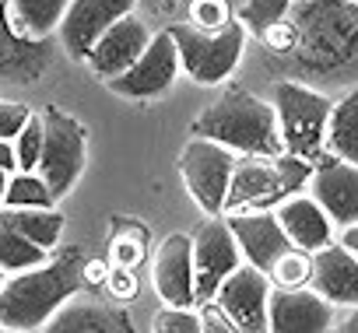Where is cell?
<instances>
[{"label": "cell", "instance_id": "d6986e66", "mask_svg": "<svg viewBox=\"0 0 358 333\" xmlns=\"http://www.w3.org/2000/svg\"><path fill=\"white\" fill-rule=\"evenodd\" d=\"M278 218H281L288 239H292L299 249L316 253V249L330 246L334 221H330V214L320 207L316 197H302V193H295V197L281 200V204H278Z\"/></svg>", "mask_w": 358, "mask_h": 333}, {"label": "cell", "instance_id": "e575fe53", "mask_svg": "<svg viewBox=\"0 0 358 333\" xmlns=\"http://www.w3.org/2000/svg\"><path fill=\"white\" fill-rule=\"evenodd\" d=\"M0 169H4V176L22 172V158H18V144L15 140H0Z\"/></svg>", "mask_w": 358, "mask_h": 333}, {"label": "cell", "instance_id": "7402d4cb", "mask_svg": "<svg viewBox=\"0 0 358 333\" xmlns=\"http://www.w3.org/2000/svg\"><path fill=\"white\" fill-rule=\"evenodd\" d=\"M327 151L334 158L358 165V91L334 102V112L327 123Z\"/></svg>", "mask_w": 358, "mask_h": 333}, {"label": "cell", "instance_id": "f546056e", "mask_svg": "<svg viewBox=\"0 0 358 333\" xmlns=\"http://www.w3.org/2000/svg\"><path fill=\"white\" fill-rule=\"evenodd\" d=\"M190 22L197 29H208V32H218L232 22V8L229 0H194L190 4Z\"/></svg>", "mask_w": 358, "mask_h": 333}, {"label": "cell", "instance_id": "7a4b0ae2", "mask_svg": "<svg viewBox=\"0 0 358 333\" xmlns=\"http://www.w3.org/2000/svg\"><path fill=\"white\" fill-rule=\"evenodd\" d=\"M194 137H211L243 154H264V158L285 154V137L274 102H264L246 88H229L215 105H208L194 119Z\"/></svg>", "mask_w": 358, "mask_h": 333}, {"label": "cell", "instance_id": "44dd1931", "mask_svg": "<svg viewBox=\"0 0 358 333\" xmlns=\"http://www.w3.org/2000/svg\"><path fill=\"white\" fill-rule=\"evenodd\" d=\"M74 0H8V25L29 39H50L60 32Z\"/></svg>", "mask_w": 358, "mask_h": 333}, {"label": "cell", "instance_id": "74e56055", "mask_svg": "<svg viewBox=\"0 0 358 333\" xmlns=\"http://www.w3.org/2000/svg\"><path fill=\"white\" fill-rule=\"evenodd\" d=\"M344 330H348V333H358V312H355V316L344 323Z\"/></svg>", "mask_w": 358, "mask_h": 333}, {"label": "cell", "instance_id": "8fae6325", "mask_svg": "<svg viewBox=\"0 0 358 333\" xmlns=\"http://www.w3.org/2000/svg\"><path fill=\"white\" fill-rule=\"evenodd\" d=\"M194 260H197V305L211 302L222 288V281L246 260L239 249L236 232L229 228V221H222L218 214L211 221L201 225V232L194 235Z\"/></svg>", "mask_w": 358, "mask_h": 333}, {"label": "cell", "instance_id": "5bb4252c", "mask_svg": "<svg viewBox=\"0 0 358 333\" xmlns=\"http://www.w3.org/2000/svg\"><path fill=\"white\" fill-rule=\"evenodd\" d=\"M225 221H229V228L236 232L246 263H253V267H260V270H267V274H271V267L295 246V242L288 239V232H285L278 211H267V207H260V211H232Z\"/></svg>", "mask_w": 358, "mask_h": 333}, {"label": "cell", "instance_id": "836d02e7", "mask_svg": "<svg viewBox=\"0 0 358 333\" xmlns=\"http://www.w3.org/2000/svg\"><path fill=\"white\" fill-rule=\"evenodd\" d=\"M106 284H109V291H113L116 298H134V295H137V281H134L130 267H116V263H113Z\"/></svg>", "mask_w": 358, "mask_h": 333}, {"label": "cell", "instance_id": "ffe728a7", "mask_svg": "<svg viewBox=\"0 0 358 333\" xmlns=\"http://www.w3.org/2000/svg\"><path fill=\"white\" fill-rule=\"evenodd\" d=\"M53 333H130V319L127 312L120 309H109L102 305L99 298H88V295H74L53 319L50 326Z\"/></svg>", "mask_w": 358, "mask_h": 333}, {"label": "cell", "instance_id": "7c38bea8", "mask_svg": "<svg viewBox=\"0 0 358 333\" xmlns=\"http://www.w3.org/2000/svg\"><path fill=\"white\" fill-rule=\"evenodd\" d=\"M137 0H74L64 25H60V46L71 60H88L95 43L127 15H134Z\"/></svg>", "mask_w": 358, "mask_h": 333}, {"label": "cell", "instance_id": "4fadbf2b", "mask_svg": "<svg viewBox=\"0 0 358 333\" xmlns=\"http://www.w3.org/2000/svg\"><path fill=\"white\" fill-rule=\"evenodd\" d=\"M155 291L165 305H197V260H194V239L190 235H169L162 239L155 263H151Z\"/></svg>", "mask_w": 358, "mask_h": 333}, {"label": "cell", "instance_id": "1f68e13d", "mask_svg": "<svg viewBox=\"0 0 358 333\" xmlns=\"http://www.w3.org/2000/svg\"><path fill=\"white\" fill-rule=\"evenodd\" d=\"M201 319H204V330L211 333H239V326L232 323V316L211 298V302H201Z\"/></svg>", "mask_w": 358, "mask_h": 333}, {"label": "cell", "instance_id": "277c9868", "mask_svg": "<svg viewBox=\"0 0 358 333\" xmlns=\"http://www.w3.org/2000/svg\"><path fill=\"white\" fill-rule=\"evenodd\" d=\"M306 183H313L309 158H299L292 151H285L278 158L246 154V161H236L229 197H225V214L278 207L281 200L295 197Z\"/></svg>", "mask_w": 358, "mask_h": 333}, {"label": "cell", "instance_id": "4dcf8cb0", "mask_svg": "<svg viewBox=\"0 0 358 333\" xmlns=\"http://www.w3.org/2000/svg\"><path fill=\"white\" fill-rule=\"evenodd\" d=\"M36 112L25 105V102H0V140H18V133L29 126Z\"/></svg>", "mask_w": 358, "mask_h": 333}, {"label": "cell", "instance_id": "4316f807", "mask_svg": "<svg viewBox=\"0 0 358 333\" xmlns=\"http://www.w3.org/2000/svg\"><path fill=\"white\" fill-rule=\"evenodd\" d=\"M271 281L278 288H306L313 281V253L292 246L274 267H271Z\"/></svg>", "mask_w": 358, "mask_h": 333}, {"label": "cell", "instance_id": "603a6c76", "mask_svg": "<svg viewBox=\"0 0 358 333\" xmlns=\"http://www.w3.org/2000/svg\"><path fill=\"white\" fill-rule=\"evenodd\" d=\"M4 225L18 228L46 249H57L64 235V214L53 207H4Z\"/></svg>", "mask_w": 358, "mask_h": 333}, {"label": "cell", "instance_id": "6da1fadb", "mask_svg": "<svg viewBox=\"0 0 358 333\" xmlns=\"http://www.w3.org/2000/svg\"><path fill=\"white\" fill-rule=\"evenodd\" d=\"M88 256L81 246L64 249L60 256L18 270L0 288V330L25 333V330H46L50 319L88 288Z\"/></svg>", "mask_w": 358, "mask_h": 333}, {"label": "cell", "instance_id": "ac0fdd59", "mask_svg": "<svg viewBox=\"0 0 358 333\" xmlns=\"http://www.w3.org/2000/svg\"><path fill=\"white\" fill-rule=\"evenodd\" d=\"M309 284L334 305H358V256L344 242L316 249Z\"/></svg>", "mask_w": 358, "mask_h": 333}, {"label": "cell", "instance_id": "d590c367", "mask_svg": "<svg viewBox=\"0 0 358 333\" xmlns=\"http://www.w3.org/2000/svg\"><path fill=\"white\" fill-rule=\"evenodd\" d=\"M109 263H102V260H88V270H85V277H88V284H106L109 281Z\"/></svg>", "mask_w": 358, "mask_h": 333}, {"label": "cell", "instance_id": "3957f363", "mask_svg": "<svg viewBox=\"0 0 358 333\" xmlns=\"http://www.w3.org/2000/svg\"><path fill=\"white\" fill-rule=\"evenodd\" d=\"M299 57L306 71L337 74L358 67V4L355 0H309L295 8Z\"/></svg>", "mask_w": 358, "mask_h": 333}, {"label": "cell", "instance_id": "2e32d148", "mask_svg": "<svg viewBox=\"0 0 358 333\" xmlns=\"http://www.w3.org/2000/svg\"><path fill=\"white\" fill-rule=\"evenodd\" d=\"M334 302L316 288H278L271 291V330L274 333H323L334 326Z\"/></svg>", "mask_w": 358, "mask_h": 333}, {"label": "cell", "instance_id": "e0dca14e", "mask_svg": "<svg viewBox=\"0 0 358 333\" xmlns=\"http://www.w3.org/2000/svg\"><path fill=\"white\" fill-rule=\"evenodd\" d=\"M313 197L320 200V207L330 214L334 225L341 228L358 225V165L344 158L323 161L313 172Z\"/></svg>", "mask_w": 358, "mask_h": 333}, {"label": "cell", "instance_id": "484cf974", "mask_svg": "<svg viewBox=\"0 0 358 333\" xmlns=\"http://www.w3.org/2000/svg\"><path fill=\"white\" fill-rule=\"evenodd\" d=\"M295 8V0H246L243 11H239V22L253 32V36H264L271 25L285 22Z\"/></svg>", "mask_w": 358, "mask_h": 333}, {"label": "cell", "instance_id": "ba28073f", "mask_svg": "<svg viewBox=\"0 0 358 333\" xmlns=\"http://www.w3.org/2000/svg\"><path fill=\"white\" fill-rule=\"evenodd\" d=\"M236 151L211 140V137H194L183 154H179V176H183L194 204L204 214H222L225 211V197H229V183L236 172Z\"/></svg>", "mask_w": 358, "mask_h": 333}, {"label": "cell", "instance_id": "30bf717a", "mask_svg": "<svg viewBox=\"0 0 358 333\" xmlns=\"http://www.w3.org/2000/svg\"><path fill=\"white\" fill-rule=\"evenodd\" d=\"M183 71V60H179V46L172 39V32H155L151 46L141 53V60L123 71L120 77L109 81V88L123 98H158L172 88L176 74Z\"/></svg>", "mask_w": 358, "mask_h": 333}, {"label": "cell", "instance_id": "cb8c5ba5", "mask_svg": "<svg viewBox=\"0 0 358 333\" xmlns=\"http://www.w3.org/2000/svg\"><path fill=\"white\" fill-rule=\"evenodd\" d=\"M50 260V249L39 246L36 239L22 235L18 228L4 225V235H0V267L8 274H18V270H29V267H39Z\"/></svg>", "mask_w": 358, "mask_h": 333}, {"label": "cell", "instance_id": "52a82bcc", "mask_svg": "<svg viewBox=\"0 0 358 333\" xmlns=\"http://www.w3.org/2000/svg\"><path fill=\"white\" fill-rule=\"evenodd\" d=\"M46 123V140H43V158H39V176L50 183L53 197H67L81 172H85V158H88V130L67 116L64 109H43Z\"/></svg>", "mask_w": 358, "mask_h": 333}, {"label": "cell", "instance_id": "83f0119b", "mask_svg": "<svg viewBox=\"0 0 358 333\" xmlns=\"http://www.w3.org/2000/svg\"><path fill=\"white\" fill-rule=\"evenodd\" d=\"M144 246H148V228H137V225L134 228H123L109 242V260L116 267H130L134 270L144 260Z\"/></svg>", "mask_w": 358, "mask_h": 333}, {"label": "cell", "instance_id": "f35d334b", "mask_svg": "<svg viewBox=\"0 0 358 333\" xmlns=\"http://www.w3.org/2000/svg\"><path fill=\"white\" fill-rule=\"evenodd\" d=\"M355 4H358V0H355Z\"/></svg>", "mask_w": 358, "mask_h": 333}, {"label": "cell", "instance_id": "d6a6232c", "mask_svg": "<svg viewBox=\"0 0 358 333\" xmlns=\"http://www.w3.org/2000/svg\"><path fill=\"white\" fill-rule=\"evenodd\" d=\"M260 39L267 43V50H274V53H288V50H295V46H299V29H295V25L278 22V25H271Z\"/></svg>", "mask_w": 358, "mask_h": 333}, {"label": "cell", "instance_id": "9c48e42d", "mask_svg": "<svg viewBox=\"0 0 358 333\" xmlns=\"http://www.w3.org/2000/svg\"><path fill=\"white\" fill-rule=\"evenodd\" d=\"M271 284L274 281L267 270L243 260L222 281L215 302L232 316L239 333H264V330H271Z\"/></svg>", "mask_w": 358, "mask_h": 333}, {"label": "cell", "instance_id": "8992f818", "mask_svg": "<svg viewBox=\"0 0 358 333\" xmlns=\"http://www.w3.org/2000/svg\"><path fill=\"white\" fill-rule=\"evenodd\" d=\"M274 109L281 119L285 151H292L299 158H316L320 147L327 144V123H330L334 102L306 84L278 81L274 84Z\"/></svg>", "mask_w": 358, "mask_h": 333}, {"label": "cell", "instance_id": "5b68a950", "mask_svg": "<svg viewBox=\"0 0 358 333\" xmlns=\"http://www.w3.org/2000/svg\"><path fill=\"white\" fill-rule=\"evenodd\" d=\"M176 46H179V60H183V71L201 81V84H222L229 81V74L239 67L243 50H246V25L243 22H229L218 32L197 29L194 22L187 25H169Z\"/></svg>", "mask_w": 358, "mask_h": 333}, {"label": "cell", "instance_id": "9a60e30c", "mask_svg": "<svg viewBox=\"0 0 358 333\" xmlns=\"http://www.w3.org/2000/svg\"><path fill=\"white\" fill-rule=\"evenodd\" d=\"M151 29L137 18V15H127V18H120L99 43H95V50L88 53V67L99 74V77H106V81H113V77H120L123 71H130L137 60H141V53L151 46Z\"/></svg>", "mask_w": 358, "mask_h": 333}, {"label": "cell", "instance_id": "8d00e7d4", "mask_svg": "<svg viewBox=\"0 0 358 333\" xmlns=\"http://www.w3.org/2000/svg\"><path fill=\"white\" fill-rule=\"evenodd\" d=\"M341 242H344V246H348V249H351V253L358 256V225H351V228H344V235H341Z\"/></svg>", "mask_w": 358, "mask_h": 333}, {"label": "cell", "instance_id": "d4e9b609", "mask_svg": "<svg viewBox=\"0 0 358 333\" xmlns=\"http://www.w3.org/2000/svg\"><path fill=\"white\" fill-rule=\"evenodd\" d=\"M57 197L39 172H15L4 186V207H53Z\"/></svg>", "mask_w": 358, "mask_h": 333}, {"label": "cell", "instance_id": "f1b7e54d", "mask_svg": "<svg viewBox=\"0 0 358 333\" xmlns=\"http://www.w3.org/2000/svg\"><path fill=\"white\" fill-rule=\"evenodd\" d=\"M155 330L158 333H201L204 330V319L183 305H165L158 316H155Z\"/></svg>", "mask_w": 358, "mask_h": 333}]
</instances>
